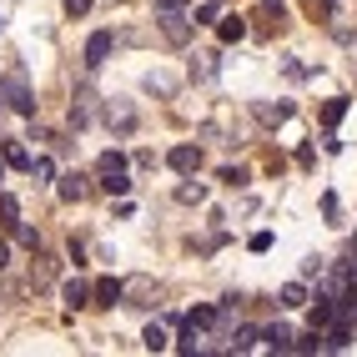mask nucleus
Instances as JSON below:
<instances>
[{
  "instance_id": "obj_25",
  "label": "nucleus",
  "mask_w": 357,
  "mask_h": 357,
  "mask_svg": "<svg viewBox=\"0 0 357 357\" xmlns=\"http://www.w3.org/2000/svg\"><path fill=\"white\" fill-rule=\"evenodd\" d=\"M217 10H222V0H206V6L197 10V26H211V20H217Z\"/></svg>"
},
{
  "instance_id": "obj_11",
  "label": "nucleus",
  "mask_w": 357,
  "mask_h": 357,
  "mask_svg": "<svg viewBox=\"0 0 357 357\" xmlns=\"http://www.w3.org/2000/svg\"><path fill=\"white\" fill-rule=\"evenodd\" d=\"M61 197H66V202H86V197H91V176H81V172L61 176Z\"/></svg>"
},
{
  "instance_id": "obj_32",
  "label": "nucleus",
  "mask_w": 357,
  "mask_h": 357,
  "mask_svg": "<svg viewBox=\"0 0 357 357\" xmlns=\"http://www.w3.org/2000/svg\"><path fill=\"white\" fill-rule=\"evenodd\" d=\"M0 181H6V156H0Z\"/></svg>"
},
{
  "instance_id": "obj_26",
  "label": "nucleus",
  "mask_w": 357,
  "mask_h": 357,
  "mask_svg": "<svg viewBox=\"0 0 357 357\" xmlns=\"http://www.w3.org/2000/svg\"><path fill=\"white\" fill-rule=\"evenodd\" d=\"M31 176H40V181H51V176H56V166L45 161V156H36V161H31Z\"/></svg>"
},
{
  "instance_id": "obj_23",
  "label": "nucleus",
  "mask_w": 357,
  "mask_h": 357,
  "mask_svg": "<svg viewBox=\"0 0 357 357\" xmlns=\"http://www.w3.org/2000/svg\"><path fill=\"white\" fill-rule=\"evenodd\" d=\"M176 197H181L186 206H192V202H202V197H206V186H202V181H186V186H181V192H176Z\"/></svg>"
},
{
  "instance_id": "obj_10",
  "label": "nucleus",
  "mask_w": 357,
  "mask_h": 357,
  "mask_svg": "<svg viewBox=\"0 0 357 357\" xmlns=\"http://www.w3.org/2000/svg\"><path fill=\"white\" fill-rule=\"evenodd\" d=\"M61 297H66V307H70V312H81V307H91V287H86L81 277H70L66 287H61Z\"/></svg>"
},
{
  "instance_id": "obj_7",
  "label": "nucleus",
  "mask_w": 357,
  "mask_h": 357,
  "mask_svg": "<svg viewBox=\"0 0 357 357\" xmlns=\"http://www.w3.org/2000/svg\"><path fill=\"white\" fill-rule=\"evenodd\" d=\"M106 56H111V31H96V36L86 40V70L106 66Z\"/></svg>"
},
{
  "instance_id": "obj_21",
  "label": "nucleus",
  "mask_w": 357,
  "mask_h": 357,
  "mask_svg": "<svg viewBox=\"0 0 357 357\" xmlns=\"http://www.w3.org/2000/svg\"><path fill=\"white\" fill-rule=\"evenodd\" d=\"M307 302V287L302 282H287V287H282V307H302Z\"/></svg>"
},
{
  "instance_id": "obj_17",
  "label": "nucleus",
  "mask_w": 357,
  "mask_h": 357,
  "mask_svg": "<svg viewBox=\"0 0 357 357\" xmlns=\"http://www.w3.org/2000/svg\"><path fill=\"white\" fill-rule=\"evenodd\" d=\"M261 342V332H252V327H242V332H231V352H252Z\"/></svg>"
},
{
  "instance_id": "obj_8",
  "label": "nucleus",
  "mask_w": 357,
  "mask_h": 357,
  "mask_svg": "<svg viewBox=\"0 0 357 357\" xmlns=\"http://www.w3.org/2000/svg\"><path fill=\"white\" fill-rule=\"evenodd\" d=\"M347 347H352V322H332L322 337V352H347Z\"/></svg>"
},
{
  "instance_id": "obj_4",
  "label": "nucleus",
  "mask_w": 357,
  "mask_h": 357,
  "mask_svg": "<svg viewBox=\"0 0 357 357\" xmlns=\"http://www.w3.org/2000/svg\"><path fill=\"white\" fill-rule=\"evenodd\" d=\"M106 126H111V131H131V126H136V106L121 101V96L106 101Z\"/></svg>"
},
{
  "instance_id": "obj_6",
  "label": "nucleus",
  "mask_w": 357,
  "mask_h": 357,
  "mask_svg": "<svg viewBox=\"0 0 357 357\" xmlns=\"http://www.w3.org/2000/svg\"><path fill=\"white\" fill-rule=\"evenodd\" d=\"M51 282H56V257L36 252V261H31V287H36V292H45Z\"/></svg>"
},
{
  "instance_id": "obj_9",
  "label": "nucleus",
  "mask_w": 357,
  "mask_h": 357,
  "mask_svg": "<svg viewBox=\"0 0 357 357\" xmlns=\"http://www.w3.org/2000/svg\"><path fill=\"white\" fill-rule=\"evenodd\" d=\"M261 347H272V352H292V327H282V322L261 327Z\"/></svg>"
},
{
  "instance_id": "obj_3",
  "label": "nucleus",
  "mask_w": 357,
  "mask_h": 357,
  "mask_svg": "<svg viewBox=\"0 0 357 357\" xmlns=\"http://www.w3.org/2000/svg\"><path fill=\"white\" fill-rule=\"evenodd\" d=\"M172 172H181V176H197L202 172V146H192V141H181V146H172Z\"/></svg>"
},
{
  "instance_id": "obj_33",
  "label": "nucleus",
  "mask_w": 357,
  "mask_h": 357,
  "mask_svg": "<svg viewBox=\"0 0 357 357\" xmlns=\"http://www.w3.org/2000/svg\"><path fill=\"white\" fill-rule=\"evenodd\" d=\"M352 252H357V236H352Z\"/></svg>"
},
{
  "instance_id": "obj_18",
  "label": "nucleus",
  "mask_w": 357,
  "mask_h": 357,
  "mask_svg": "<svg viewBox=\"0 0 357 357\" xmlns=\"http://www.w3.org/2000/svg\"><path fill=\"white\" fill-rule=\"evenodd\" d=\"M0 222H6V227H15V222H20V202H15L10 192H0Z\"/></svg>"
},
{
  "instance_id": "obj_1",
  "label": "nucleus",
  "mask_w": 357,
  "mask_h": 357,
  "mask_svg": "<svg viewBox=\"0 0 357 357\" xmlns=\"http://www.w3.org/2000/svg\"><path fill=\"white\" fill-rule=\"evenodd\" d=\"M96 186H101V192H111V197H126V192H131V161H126L121 151H101V161H96Z\"/></svg>"
},
{
  "instance_id": "obj_5",
  "label": "nucleus",
  "mask_w": 357,
  "mask_h": 357,
  "mask_svg": "<svg viewBox=\"0 0 357 357\" xmlns=\"http://www.w3.org/2000/svg\"><path fill=\"white\" fill-rule=\"evenodd\" d=\"M91 297H96V307H116V302L126 297V282L121 277H101L96 287H91Z\"/></svg>"
},
{
  "instance_id": "obj_30",
  "label": "nucleus",
  "mask_w": 357,
  "mask_h": 357,
  "mask_svg": "<svg viewBox=\"0 0 357 357\" xmlns=\"http://www.w3.org/2000/svg\"><path fill=\"white\" fill-rule=\"evenodd\" d=\"M161 10H186V0H156V15Z\"/></svg>"
},
{
  "instance_id": "obj_16",
  "label": "nucleus",
  "mask_w": 357,
  "mask_h": 357,
  "mask_svg": "<svg viewBox=\"0 0 357 357\" xmlns=\"http://www.w3.org/2000/svg\"><path fill=\"white\" fill-rule=\"evenodd\" d=\"M217 36H222V40H242V36H247V20H242V15H227L222 26H217Z\"/></svg>"
},
{
  "instance_id": "obj_13",
  "label": "nucleus",
  "mask_w": 357,
  "mask_h": 357,
  "mask_svg": "<svg viewBox=\"0 0 357 357\" xmlns=\"http://www.w3.org/2000/svg\"><path fill=\"white\" fill-rule=\"evenodd\" d=\"M146 297H151V277H131V282H126V297H121V302H126V307H151Z\"/></svg>"
},
{
  "instance_id": "obj_34",
  "label": "nucleus",
  "mask_w": 357,
  "mask_h": 357,
  "mask_svg": "<svg viewBox=\"0 0 357 357\" xmlns=\"http://www.w3.org/2000/svg\"><path fill=\"white\" fill-rule=\"evenodd\" d=\"M0 26H6V20H0Z\"/></svg>"
},
{
  "instance_id": "obj_15",
  "label": "nucleus",
  "mask_w": 357,
  "mask_h": 357,
  "mask_svg": "<svg viewBox=\"0 0 357 357\" xmlns=\"http://www.w3.org/2000/svg\"><path fill=\"white\" fill-rule=\"evenodd\" d=\"M31 161H36V156L20 146V141H6V166H15V172H31Z\"/></svg>"
},
{
  "instance_id": "obj_20",
  "label": "nucleus",
  "mask_w": 357,
  "mask_h": 357,
  "mask_svg": "<svg viewBox=\"0 0 357 357\" xmlns=\"http://www.w3.org/2000/svg\"><path fill=\"white\" fill-rule=\"evenodd\" d=\"M287 116H292L287 101H282V106H257V121H267V126H272V121H287Z\"/></svg>"
},
{
  "instance_id": "obj_28",
  "label": "nucleus",
  "mask_w": 357,
  "mask_h": 357,
  "mask_svg": "<svg viewBox=\"0 0 357 357\" xmlns=\"http://www.w3.org/2000/svg\"><path fill=\"white\" fill-rule=\"evenodd\" d=\"M192 76H202V81L211 76V56H197V61H192Z\"/></svg>"
},
{
  "instance_id": "obj_19",
  "label": "nucleus",
  "mask_w": 357,
  "mask_h": 357,
  "mask_svg": "<svg viewBox=\"0 0 357 357\" xmlns=\"http://www.w3.org/2000/svg\"><path fill=\"white\" fill-rule=\"evenodd\" d=\"M342 116H347V101L337 96V101H327V106H322V126L332 131V126H337V121H342Z\"/></svg>"
},
{
  "instance_id": "obj_2",
  "label": "nucleus",
  "mask_w": 357,
  "mask_h": 357,
  "mask_svg": "<svg viewBox=\"0 0 357 357\" xmlns=\"http://www.w3.org/2000/svg\"><path fill=\"white\" fill-rule=\"evenodd\" d=\"M0 96L10 101V111L36 116V91H31V81H26V66H10L6 76H0Z\"/></svg>"
},
{
  "instance_id": "obj_22",
  "label": "nucleus",
  "mask_w": 357,
  "mask_h": 357,
  "mask_svg": "<svg viewBox=\"0 0 357 357\" xmlns=\"http://www.w3.org/2000/svg\"><path fill=\"white\" fill-rule=\"evenodd\" d=\"M141 342H146V352H166V347H172V337H166L161 327H146V337H141Z\"/></svg>"
},
{
  "instance_id": "obj_12",
  "label": "nucleus",
  "mask_w": 357,
  "mask_h": 357,
  "mask_svg": "<svg viewBox=\"0 0 357 357\" xmlns=\"http://www.w3.org/2000/svg\"><path fill=\"white\" fill-rule=\"evenodd\" d=\"M161 31H166V40H176V45L192 36V26L181 20V10H161Z\"/></svg>"
},
{
  "instance_id": "obj_31",
  "label": "nucleus",
  "mask_w": 357,
  "mask_h": 357,
  "mask_svg": "<svg viewBox=\"0 0 357 357\" xmlns=\"http://www.w3.org/2000/svg\"><path fill=\"white\" fill-rule=\"evenodd\" d=\"M6 261H10V252H6V242H0V267H6Z\"/></svg>"
},
{
  "instance_id": "obj_24",
  "label": "nucleus",
  "mask_w": 357,
  "mask_h": 357,
  "mask_svg": "<svg viewBox=\"0 0 357 357\" xmlns=\"http://www.w3.org/2000/svg\"><path fill=\"white\" fill-rule=\"evenodd\" d=\"M15 242L36 252V247H40V231H31V227H20V222H15Z\"/></svg>"
},
{
  "instance_id": "obj_27",
  "label": "nucleus",
  "mask_w": 357,
  "mask_h": 357,
  "mask_svg": "<svg viewBox=\"0 0 357 357\" xmlns=\"http://www.w3.org/2000/svg\"><path fill=\"white\" fill-rule=\"evenodd\" d=\"M222 181H227V186H242V181H247V172H242V166H227Z\"/></svg>"
},
{
  "instance_id": "obj_29",
  "label": "nucleus",
  "mask_w": 357,
  "mask_h": 357,
  "mask_svg": "<svg viewBox=\"0 0 357 357\" xmlns=\"http://www.w3.org/2000/svg\"><path fill=\"white\" fill-rule=\"evenodd\" d=\"M91 10V0H66V15H86Z\"/></svg>"
},
{
  "instance_id": "obj_14",
  "label": "nucleus",
  "mask_w": 357,
  "mask_h": 357,
  "mask_svg": "<svg viewBox=\"0 0 357 357\" xmlns=\"http://www.w3.org/2000/svg\"><path fill=\"white\" fill-rule=\"evenodd\" d=\"M332 322H337V297H317V307H312V327L327 332Z\"/></svg>"
}]
</instances>
